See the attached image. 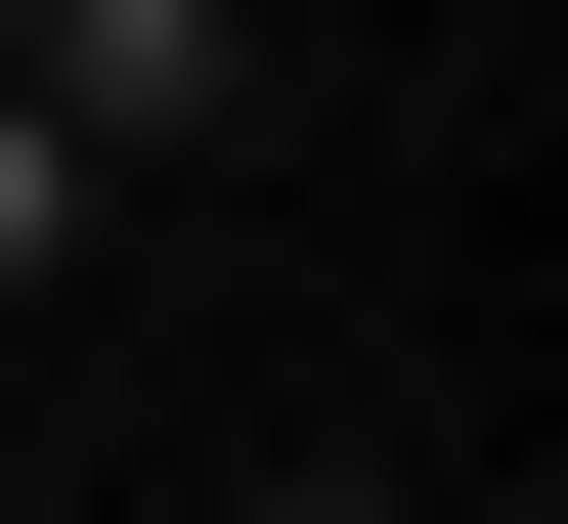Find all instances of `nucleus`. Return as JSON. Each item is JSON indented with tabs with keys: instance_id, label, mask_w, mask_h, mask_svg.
Here are the masks:
<instances>
[{
	"instance_id": "obj_1",
	"label": "nucleus",
	"mask_w": 568,
	"mask_h": 524,
	"mask_svg": "<svg viewBox=\"0 0 568 524\" xmlns=\"http://www.w3.org/2000/svg\"><path fill=\"white\" fill-rule=\"evenodd\" d=\"M0 88H44L88 175H219L263 132V0H0Z\"/></svg>"
},
{
	"instance_id": "obj_2",
	"label": "nucleus",
	"mask_w": 568,
	"mask_h": 524,
	"mask_svg": "<svg viewBox=\"0 0 568 524\" xmlns=\"http://www.w3.org/2000/svg\"><path fill=\"white\" fill-rule=\"evenodd\" d=\"M88 219H132V175H88V132H44V88H0V306H44V263H88Z\"/></svg>"
},
{
	"instance_id": "obj_3",
	"label": "nucleus",
	"mask_w": 568,
	"mask_h": 524,
	"mask_svg": "<svg viewBox=\"0 0 568 524\" xmlns=\"http://www.w3.org/2000/svg\"><path fill=\"white\" fill-rule=\"evenodd\" d=\"M263 524H437V481H263Z\"/></svg>"
},
{
	"instance_id": "obj_4",
	"label": "nucleus",
	"mask_w": 568,
	"mask_h": 524,
	"mask_svg": "<svg viewBox=\"0 0 568 524\" xmlns=\"http://www.w3.org/2000/svg\"><path fill=\"white\" fill-rule=\"evenodd\" d=\"M437 44H481V0H437Z\"/></svg>"
}]
</instances>
